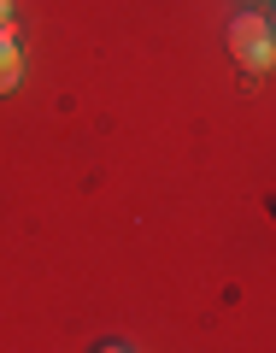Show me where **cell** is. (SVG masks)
Here are the masks:
<instances>
[{"label": "cell", "mask_w": 276, "mask_h": 353, "mask_svg": "<svg viewBox=\"0 0 276 353\" xmlns=\"http://www.w3.org/2000/svg\"><path fill=\"white\" fill-rule=\"evenodd\" d=\"M229 53L241 59V71H270V65H276L270 18H235V30H229Z\"/></svg>", "instance_id": "cell-1"}, {"label": "cell", "mask_w": 276, "mask_h": 353, "mask_svg": "<svg viewBox=\"0 0 276 353\" xmlns=\"http://www.w3.org/2000/svg\"><path fill=\"white\" fill-rule=\"evenodd\" d=\"M18 71H24V65H18V48H12V36L0 30V94L18 88Z\"/></svg>", "instance_id": "cell-2"}, {"label": "cell", "mask_w": 276, "mask_h": 353, "mask_svg": "<svg viewBox=\"0 0 276 353\" xmlns=\"http://www.w3.org/2000/svg\"><path fill=\"white\" fill-rule=\"evenodd\" d=\"M0 30L12 36V0H0Z\"/></svg>", "instance_id": "cell-3"}, {"label": "cell", "mask_w": 276, "mask_h": 353, "mask_svg": "<svg viewBox=\"0 0 276 353\" xmlns=\"http://www.w3.org/2000/svg\"><path fill=\"white\" fill-rule=\"evenodd\" d=\"M270 36H276V18H270Z\"/></svg>", "instance_id": "cell-4"}]
</instances>
